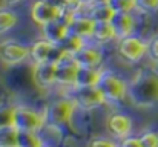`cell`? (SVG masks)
I'll list each match as a JSON object with an SVG mask.
<instances>
[{"label": "cell", "mask_w": 158, "mask_h": 147, "mask_svg": "<svg viewBox=\"0 0 158 147\" xmlns=\"http://www.w3.org/2000/svg\"><path fill=\"white\" fill-rule=\"evenodd\" d=\"M32 80L40 89H48L57 83V66L54 63H37L32 69Z\"/></svg>", "instance_id": "4fadbf2b"}, {"label": "cell", "mask_w": 158, "mask_h": 147, "mask_svg": "<svg viewBox=\"0 0 158 147\" xmlns=\"http://www.w3.org/2000/svg\"><path fill=\"white\" fill-rule=\"evenodd\" d=\"M64 55H66V52L58 45H54L45 39L37 40L31 46V54H29L34 64H37V63H54V64H57Z\"/></svg>", "instance_id": "5b68a950"}, {"label": "cell", "mask_w": 158, "mask_h": 147, "mask_svg": "<svg viewBox=\"0 0 158 147\" xmlns=\"http://www.w3.org/2000/svg\"><path fill=\"white\" fill-rule=\"evenodd\" d=\"M57 83L63 86H75V78L78 72V64L72 55H64L57 64Z\"/></svg>", "instance_id": "8fae6325"}, {"label": "cell", "mask_w": 158, "mask_h": 147, "mask_svg": "<svg viewBox=\"0 0 158 147\" xmlns=\"http://www.w3.org/2000/svg\"><path fill=\"white\" fill-rule=\"evenodd\" d=\"M29 54H31V48L17 42H6L0 45V60L8 66H14L25 61L29 57Z\"/></svg>", "instance_id": "30bf717a"}, {"label": "cell", "mask_w": 158, "mask_h": 147, "mask_svg": "<svg viewBox=\"0 0 158 147\" xmlns=\"http://www.w3.org/2000/svg\"><path fill=\"white\" fill-rule=\"evenodd\" d=\"M110 25L115 31L117 39L121 40V39L132 35L135 29V18L132 17L131 12H115L110 20Z\"/></svg>", "instance_id": "2e32d148"}, {"label": "cell", "mask_w": 158, "mask_h": 147, "mask_svg": "<svg viewBox=\"0 0 158 147\" xmlns=\"http://www.w3.org/2000/svg\"><path fill=\"white\" fill-rule=\"evenodd\" d=\"M19 22V17L14 11L6 9V8H0V34H5L8 31H11Z\"/></svg>", "instance_id": "7402d4cb"}, {"label": "cell", "mask_w": 158, "mask_h": 147, "mask_svg": "<svg viewBox=\"0 0 158 147\" xmlns=\"http://www.w3.org/2000/svg\"><path fill=\"white\" fill-rule=\"evenodd\" d=\"M68 5H69V0H68Z\"/></svg>", "instance_id": "d6a6232c"}, {"label": "cell", "mask_w": 158, "mask_h": 147, "mask_svg": "<svg viewBox=\"0 0 158 147\" xmlns=\"http://www.w3.org/2000/svg\"><path fill=\"white\" fill-rule=\"evenodd\" d=\"M85 45H86V40H83V39L74 35V34H68V35L64 37V40H63L58 46L63 49L68 55H74L75 52H78Z\"/></svg>", "instance_id": "44dd1931"}, {"label": "cell", "mask_w": 158, "mask_h": 147, "mask_svg": "<svg viewBox=\"0 0 158 147\" xmlns=\"http://www.w3.org/2000/svg\"><path fill=\"white\" fill-rule=\"evenodd\" d=\"M71 98L75 101L77 107L85 109V110L97 109L103 103H106L98 88H74Z\"/></svg>", "instance_id": "ba28073f"}, {"label": "cell", "mask_w": 158, "mask_h": 147, "mask_svg": "<svg viewBox=\"0 0 158 147\" xmlns=\"http://www.w3.org/2000/svg\"><path fill=\"white\" fill-rule=\"evenodd\" d=\"M72 57L80 67H98L103 61L102 49L95 45H88V43Z\"/></svg>", "instance_id": "5bb4252c"}, {"label": "cell", "mask_w": 158, "mask_h": 147, "mask_svg": "<svg viewBox=\"0 0 158 147\" xmlns=\"http://www.w3.org/2000/svg\"><path fill=\"white\" fill-rule=\"evenodd\" d=\"M118 147H143V144H141L138 137H129V138L121 140Z\"/></svg>", "instance_id": "f1b7e54d"}, {"label": "cell", "mask_w": 158, "mask_h": 147, "mask_svg": "<svg viewBox=\"0 0 158 147\" xmlns=\"http://www.w3.org/2000/svg\"><path fill=\"white\" fill-rule=\"evenodd\" d=\"M114 39H117V35H115V31H114L110 22H95L94 32H92L94 42H97L98 45H103L107 42H112Z\"/></svg>", "instance_id": "ac0fdd59"}, {"label": "cell", "mask_w": 158, "mask_h": 147, "mask_svg": "<svg viewBox=\"0 0 158 147\" xmlns=\"http://www.w3.org/2000/svg\"><path fill=\"white\" fill-rule=\"evenodd\" d=\"M74 14L69 12V11H64L63 17L58 18V20H54L51 23L42 26V31H43V39L51 42L54 45H60L64 37L69 34V29H68V22L69 18L72 17Z\"/></svg>", "instance_id": "9c48e42d"}, {"label": "cell", "mask_w": 158, "mask_h": 147, "mask_svg": "<svg viewBox=\"0 0 158 147\" xmlns=\"http://www.w3.org/2000/svg\"><path fill=\"white\" fill-rule=\"evenodd\" d=\"M114 12H131L137 8V0H106Z\"/></svg>", "instance_id": "cb8c5ba5"}, {"label": "cell", "mask_w": 158, "mask_h": 147, "mask_svg": "<svg viewBox=\"0 0 158 147\" xmlns=\"http://www.w3.org/2000/svg\"><path fill=\"white\" fill-rule=\"evenodd\" d=\"M143 147H158V132L157 130H146L140 137Z\"/></svg>", "instance_id": "484cf974"}, {"label": "cell", "mask_w": 158, "mask_h": 147, "mask_svg": "<svg viewBox=\"0 0 158 147\" xmlns=\"http://www.w3.org/2000/svg\"><path fill=\"white\" fill-rule=\"evenodd\" d=\"M102 72L98 67H78L74 88H97Z\"/></svg>", "instance_id": "e0dca14e"}, {"label": "cell", "mask_w": 158, "mask_h": 147, "mask_svg": "<svg viewBox=\"0 0 158 147\" xmlns=\"http://www.w3.org/2000/svg\"><path fill=\"white\" fill-rule=\"evenodd\" d=\"M114 11H112V8L106 3V0L103 2H98V3H95L94 6H91L89 8V12H88V15L94 20V22H110L112 20V17H114Z\"/></svg>", "instance_id": "d6986e66"}, {"label": "cell", "mask_w": 158, "mask_h": 147, "mask_svg": "<svg viewBox=\"0 0 158 147\" xmlns=\"http://www.w3.org/2000/svg\"><path fill=\"white\" fill-rule=\"evenodd\" d=\"M94 26L95 22L89 17V15H77L74 14L69 22H68V29L69 34H74L83 40L92 39V32H94Z\"/></svg>", "instance_id": "9a60e30c"}, {"label": "cell", "mask_w": 158, "mask_h": 147, "mask_svg": "<svg viewBox=\"0 0 158 147\" xmlns=\"http://www.w3.org/2000/svg\"><path fill=\"white\" fill-rule=\"evenodd\" d=\"M40 147H52V146H49V144H42Z\"/></svg>", "instance_id": "1f68e13d"}, {"label": "cell", "mask_w": 158, "mask_h": 147, "mask_svg": "<svg viewBox=\"0 0 158 147\" xmlns=\"http://www.w3.org/2000/svg\"><path fill=\"white\" fill-rule=\"evenodd\" d=\"M19 130L14 126L0 129V147H19Z\"/></svg>", "instance_id": "ffe728a7"}, {"label": "cell", "mask_w": 158, "mask_h": 147, "mask_svg": "<svg viewBox=\"0 0 158 147\" xmlns=\"http://www.w3.org/2000/svg\"><path fill=\"white\" fill-rule=\"evenodd\" d=\"M148 45H149V49H148L149 57H151L154 61H157L158 63V37H154Z\"/></svg>", "instance_id": "f546056e"}, {"label": "cell", "mask_w": 158, "mask_h": 147, "mask_svg": "<svg viewBox=\"0 0 158 147\" xmlns=\"http://www.w3.org/2000/svg\"><path fill=\"white\" fill-rule=\"evenodd\" d=\"M137 9L146 14H152L158 11V0H137Z\"/></svg>", "instance_id": "4316f807"}, {"label": "cell", "mask_w": 158, "mask_h": 147, "mask_svg": "<svg viewBox=\"0 0 158 147\" xmlns=\"http://www.w3.org/2000/svg\"><path fill=\"white\" fill-rule=\"evenodd\" d=\"M6 3H9V5H15V3H19V2H22V0H5Z\"/></svg>", "instance_id": "4dcf8cb0"}, {"label": "cell", "mask_w": 158, "mask_h": 147, "mask_svg": "<svg viewBox=\"0 0 158 147\" xmlns=\"http://www.w3.org/2000/svg\"><path fill=\"white\" fill-rule=\"evenodd\" d=\"M63 14H64V9L55 6L49 2H45V0L35 2L31 8V17L39 26H45L54 20L61 18Z\"/></svg>", "instance_id": "52a82bcc"}, {"label": "cell", "mask_w": 158, "mask_h": 147, "mask_svg": "<svg viewBox=\"0 0 158 147\" xmlns=\"http://www.w3.org/2000/svg\"><path fill=\"white\" fill-rule=\"evenodd\" d=\"M88 147H118V144H117L114 140L98 137V138L91 140V143H89V146H88Z\"/></svg>", "instance_id": "83f0119b"}, {"label": "cell", "mask_w": 158, "mask_h": 147, "mask_svg": "<svg viewBox=\"0 0 158 147\" xmlns=\"http://www.w3.org/2000/svg\"><path fill=\"white\" fill-rule=\"evenodd\" d=\"M75 109L77 104L72 98H60L49 103L42 112L45 118V126H51L55 129H61L68 126L74 116Z\"/></svg>", "instance_id": "7a4b0ae2"}, {"label": "cell", "mask_w": 158, "mask_h": 147, "mask_svg": "<svg viewBox=\"0 0 158 147\" xmlns=\"http://www.w3.org/2000/svg\"><path fill=\"white\" fill-rule=\"evenodd\" d=\"M97 88L102 92L106 103H118L127 97V83L109 71L102 72Z\"/></svg>", "instance_id": "277c9868"}, {"label": "cell", "mask_w": 158, "mask_h": 147, "mask_svg": "<svg viewBox=\"0 0 158 147\" xmlns=\"http://www.w3.org/2000/svg\"><path fill=\"white\" fill-rule=\"evenodd\" d=\"M132 126H134L132 120L124 113H112L107 118V123H106V127H107L109 133L115 140H120V141L131 137Z\"/></svg>", "instance_id": "7c38bea8"}, {"label": "cell", "mask_w": 158, "mask_h": 147, "mask_svg": "<svg viewBox=\"0 0 158 147\" xmlns=\"http://www.w3.org/2000/svg\"><path fill=\"white\" fill-rule=\"evenodd\" d=\"M148 49L149 45L135 35H129L118 42V54L129 63H138L148 54Z\"/></svg>", "instance_id": "8992f818"}, {"label": "cell", "mask_w": 158, "mask_h": 147, "mask_svg": "<svg viewBox=\"0 0 158 147\" xmlns=\"http://www.w3.org/2000/svg\"><path fill=\"white\" fill-rule=\"evenodd\" d=\"M12 113H14V107L0 104V129L12 126Z\"/></svg>", "instance_id": "d4e9b609"}, {"label": "cell", "mask_w": 158, "mask_h": 147, "mask_svg": "<svg viewBox=\"0 0 158 147\" xmlns=\"http://www.w3.org/2000/svg\"><path fill=\"white\" fill-rule=\"evenodd\" d=\"M43 140L39 132H20L19 133V147H40Z\"/></svg>", "instance_id": "603a6c76"}, {"label": "cell", "mask_w": 158, "mask_h": 147, "mask_svg": "<svg viewBox=\"0 0 158 147\" xmlns=\"http://www.w3.org/2000/svg\"><path fill=\"white\" fill-rule=\"evenodd\" d=\"M12 126L19 132H40L45 127V118L42 112H37L28 106H14Z\"/></svg>", "instance_id": "3957f363"}, {"label": "cell", "mask_w": 158, "mask_h": 147, "mask_svg": "<svg viewBox=\"0 0 158 147\" xmlns=\"http://www.w3.org/2000/svg\"><path fill=\"white\" fill-rule=\"evenodd\" d=\"M127 98L137 107H152L158 104V74L141 71L127 84Z\"/></svg>", "instance_id": "6da1fadb"}]
</instances>
